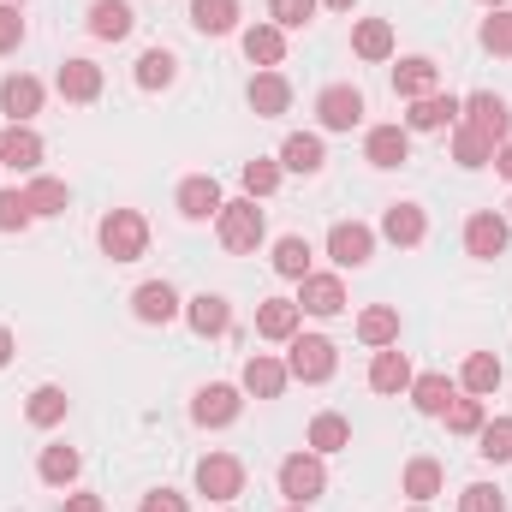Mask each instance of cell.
Wrapping results in <instances>:
<instances>
[{
  "label": "cell",
  "mask_w": 512,
  "mask_h": 512,
  "mask_svg": "<svg viewBox=\"0 0 512 512\" xmlns=\"http://www.w3.org/2000/svg\"><path fill=\"white\" fill-rule=\"evenodd\" d=\"M459 387L477 393V399H489V393L501 387V358H495V352H471L465 370H459Z\"/></svg>",
  "instance_id": "38"
},
{
  "label": "cell",
  "mask_w": 512,
  "mask_h": 512,
  "mask_svg": "<svg viewBox=\"0 0 512 512\" xmlns=\"http://www.w3.org/2000/svg\"><path fill=\"white\" fill-rule=\"evenodd\" d=\"M137 512H191V507H185V495H173V489H149Z\"/></svg>",
  "instance_id": "50"
},
{
  "label": "cell",
  "mask_w": 512,
  "mask_h": 512,
  "mask_svg": "<svg viewBox=\"0 0 512 512\" xmlns=\"http://www.w3.org/2000/svg\"><path fill=\"white\" fill-rule=\"evenodd\" d=\"M131 24H137V12L126 0H90V36L96 42H126Z\"/></svg>",
  "instance_id": "25"
},
{
  "label": "cell",
  "mask_w": 512,
  "mask_h": 512,
  "mask_svg": "<svg viewBox=\"0 0 512 512\" xmlns=\"http://www.w3.org/2000/svg\"><path fill=\"white\" fill-rule=\"evenodd\" d=\"M12 352H18V340H12V328H0V370L12 364Z\"/></svg>",
  "instance_id": "53"
},
{
  "label": "cell",
  "mask_w": 512,
  "mask_h": 512,
  "mask_svg": "<svg viewBox=\"0 0 512 512\" xmlns=\"http://www.w3.org/2000/svg\"><path fill=\"white\" fill-rule=\"evenodd\" d=\"M483 6H489V12H495V6H501V0H483Z\"/></svg>",
  "instance_id": "55"
},
{
  "label": "cell",
  "mask_w": 512,
  "mask_h": 512,
  "mask_svg": "<svg viewBox=\"0 0 512 512\" xmlns=\"http://www.w3.org/2000/svg\"><path fill=\"white\" fill-rule=\"evenodd\" d=\"M304 441H310V453H322V459H328V453H346V447H352V423H346L340 411H316Z\"/></svg>",
  "instance_id": "26"
},
{
  "label": "cell",
  "mask_w": 512,
  "mask_h": 512,
  "mask_svg": "<svg viewBox=\"0 0 512 512\" xmlns=\"http://www.w3.org/2000/svg\"><path fill=\"white\" fill-rule=\"evenodd\" d=\"M60 512H108V501H102V495H66Z\"/></svg>",
  "instance_id": "51"
},
{
  "label": "cell",
  "mask_w": 512,
  "mask_h": 512,
  "mask_svg": "<svg viewBox=\"0 0 512 512\" xmlns=\"http://www.w3.org/2000/svg\"><path fill=\"white\" fill-rule=\"evenodd\" d=\"M24 197H30V209H36V215H66V203H72L66 179H48V173H30Z\"/></svg>",
  "instance_id": "39"
},
{
  "label": "cell",
  "mask_w": 512,
  "mask_h": 512,
  "mask_svg": "<svg viewBox=\"0 0 512 512\" xmlns=\"http://www.w3.org/2000/svg\"><path fill=\"white\" fill-rule=\"evenodd\" d=\"M96 239H102V256H114V262H137V256L149 251V221H143L137 209H108L102 227H96Z\"/></svg>",
  "instance_id": "3"
},
{
  "label": "cell",
  "mask_w": 512,
  "mask_h": 512,
  "mask_svg": "<svg viewBox=\"0 0 512 512\" xmlns=\"http://www.w3.org/2000/svg\"><path fill=\"white\" fill-rule=\"evenodd\" d=\"M477 453H483L489 465H512V417H489V423L477 429Z\"/></svg>",
  "instance_id": "42"
},
{
  "label": "cell",
  "mask_w": 512,
  "mask_h": 512,
  "mask_svg": "<svg viewBox=\"0 0 512 512\" xmlns=\"http://www.w3.org/2000/svg\"><path fill=\"white\" fill-rule=\"evenodd\" d=\"M459 126H471V131H483L495 149L512 137V108H507V96H495V90H477V96H465V108H459Z\"/></svg>",
  "instance_id": "5"
},
{
  "label": "cell",
  "mask_w": 512,
  "mask_h": 512,
  "mask_svg": "<svg viewBox=\"0 0 512 512\" xmlns=\"http://www.w3.org/2000/svg\"><path fill=\"white\" fill-rule=\"evenodd\" d=\"M179 310H185V304H179V292H173L167 280H143V286L131 292V316L149 322V328H167Z\"/></svg>",
  "instance_id": "14"
},
{
  "label": "cell",
  "mask_w": 512,
  "mask_h": 512,
  "mask_svg": "<svg viewBox=\"0 0 512 512\" xmlns=\"http://www.w3.org/2000/svg\"><path fill=\"white\" fill-rule=\"evenodd\" d=\"M459 96H423V102H411V114H405V131H447V126H459Z\"/></svg>",
  "instance_id": "24"
},
{
  "label": "cell",
  "mask_w": 512,
  "mask_h": 512,
  "mask_svg": "<svg viewBox=\"0 0 512 512\" xmlns=\"http://www.w3.org/2000/svg\"><path fill=\"white\" fill-rule=\"evenodd\" d=\"M507 239H512V227H507V215H495V209L465 221V256H477V262H495L507 251Z\"/></svg>",
  "instance_id": "11"
},
{
  "label": "cell",
  "mask_w": 512,
  "mask_h": 512,
  "mask_svg": "<svg viewBox=\"0 0 512 512\" xmlns=\"http://www.w3.org/2000/svg\"><path fill=\"white\" fill-rule=\"evenodd\" d=\"M441 483H447V471H441L435 459H411V465H405V477H399V489H405L417 507H429V501L441 495Z\"/></svg>",
  "instance_id": "36"
},
{
  "label": "cell",
  "mask_w": 512,
  "mask_h": 512,
  "mask_svg": "<svg viewBox=\"0 0 512 512\" xmlns=\"http://www.w3.org/2000/svg\"><path fill=\"white\" fill-rule=\"evenodd\" d=\"M280 495H286V507H310V501H322L328 495V465H322V453H286L280 459Z\"/></svg>",
  "instance_id": "1"
},
{
  "label": "cell",
  "mask_w": 512,
  "mask_h": 512,
  "mask_svg": "<svg viewBox=\"0 0 512 512\" xmlns=\"http://www.w3.org/2000/svg\"><path fill=\"white\" fill-rule=\"evenodd\" d=\"M42 155H48V143H42L30 126H6L0 131V167H12V173H36Z\"/></svg>",
  "instance_id": "16"
},
{
  "label": "cell",
  "mask_w": 512,
  "mask_h": 512,
  "mask_svg": "<svg viewBox=\"0 0 512 512\" xmlns=\"http://www.w3.org/2000/svg\"><path fill=\"white\" fill-rule=\"evenodd\" d=\"M411 512H429V507H411Z\"/></svg>",
  "instance_id": "57"
},
{
  "label": "cell",
  "mask_w": 512,
  "mask_h": 512,
  "mask_svg": "<svg viewBox=\"0 0 512 512\" xmlns=\"http://www.w3.org/2000/svg\"><path fill=\"white\" fill-rule=\"evenodd\" d=\"M54 84H60V96H66V102L90 108V102L102 96V84H108V78H102V66H96V60H84V54H78V60H66V66H60V78H54Z\"/></svg>",
  "instance_id": "17"
},
{
  "label": "cell",
  "mask_w": 512,
  "mask_h": 512,
  "mask_svg": "<svg viewBox=\"0 0 512 512\" xmlns=\"http://www.w3.org/2000/svg\"><path fill=\"white\" fill-rule=\"evenodd\" d=\"M66 405H72V399H66V387H36V393H30V399H24V417H30V423H36V429H54V423H66Z\"/></svg>",
  "instance_id": "37"
},
{
  "label": "cell",
  "mask_w": 512,
  "mask_h": 512,
  "mask_svg": "<svg viewBox=\"0 0 512 512\" xmlns=\"http://www.w3.org/2000/svg\"><path fill=\"white\" fill-rule=\"evenodd\" d=\"M286 382H292V370L280 358H268V352H256L251 364H245V393H256V399H280Z\"/></svg>",
  "instance_id": "27"
},
{
  "label": "cell",
  "mask_w": 512,
  "mask_h": 512,
  "mask_svg": "<svg viewBox=\"0 0 512 512\" xmlns=\"http://www.w3.org/2000/svg\"><path fill=\"white\" fill-rule=\"evenodd\" d=\"M328 256H334L340 268H364V262L376 256V227H364V221H334Z\"/></svg>",
  "instance_id": "12"
},
{
  "label": "cell",
  "mask_w": 512,
  "mask_h": 512,
  "mask_svg": "<svg viewBox=\"0 0 512 512\" xmlns=\"http://www.w3.org/2000/svg\"><path fill=\"white\" fill-rule=\"evenodd\" d=\"M435 90H441V66H435L429 54H405V60L393 66V96L423 102V96H435Z\"/></svg>",
  "instance_id": "13"
},
{
  "label": "cell",
  "mask_w": 512,
  "mask_h": 512,
  "mask_svg": "<svg viewBox=\"0 0 512 512\" xmlns=\"http://www.w3.org/2000/svg\"><path fill=\"white\" fill-rule=\"evenodd\" d=\"M30 221H36L30 197H24V191H0V233H24Z\"/></svg>",
  "instance_id": "46"
},
{
  "label": "cell",
  "mask_w": 512,
  "mask_h": 512,
  "mask_svg": "<svg viewBox=\"0 0 512 512\" xmlns=\"http://www.w3.org/2000/svg\"><path fill=\"white\" fill-rule=\"evenodd\" d=\"M221 203H227V197H221V185H215L209 173H191V179L179 185V215H185V221H215Z\"/></svg>",
  "instance_id": "20"
},
{
  "label": "cell",
  "mask_w": 512,
  "mask_h": 512,
  "mask_svg": "<svg viewBox=\"0 0 512 512\" xmlns=\"http://www.w3.org/2000/svg\"><path fill=\"white\" fill-rule=\"evenodd\" d=\"M316 120H322V131H352L358 120H364V90L328 84V90L316 96Z\"/></svg>",
  "instance_id": "10"
},
{
  "label": "cell",
  "mask_w": 512,
  "mask_h": 512,
  "mask_svg": "<svg viewBox=\"0 0 512 512\" xmlns=\"http://www.w3.org/2000/svg\"><path fill=\"white\" fill-rule=\"evenodd\" d=\"M131 78H137V90H167V84L179 78V60H173V48H143Z\"/></svg>",
  "instance_id": "35"
},
{
  "label": "cell",
  "mask_w": 512,
  "mask_h": 512,
  "mask_svg": "<svg viewBox=\"0 0 512 512\" xmlns=\"http://www.w3.org/2000/svg\"><path fill=\"white\" fill-rule=\"evenodd\" d=\"M453 399H459V382H447L441 370H429V376H411V405H417L423 417H441Z\"/></svg>",
  "instance_id": "29"
},
{
  "label": "cell",
  "mask_w": 512,
  "mask_h": 512,
  "mask_svg": "<svg viewBox=\"0 0 512 512\" xmlns=\"http://www.w3.org/2000/svg\"><path fill=\"white\" fill-rule=\"evenodd\" d=\"M358 340H364L370 352L399 346V310H393V304H370V310L358 316Z\"/></svg>",
  "instance_id": "34"
},
{
  "label": "cell",
  "mask_w": 512,
  "mask_h": 512,
  "mask_svg": "<svg viewBox=\"0 0 512 512\" xmlns=\"http://www.w3.org/2000/svg\"><path fill=\"white\" fill-rule=\"evenodd\" d=\"M286 512H310V507H286Z\"/></svg>",
  "instance_id": "56"
},
{
  "label": "cell",
  "mask_w": 512,
  "mask_h": 512,
  "mask_svg": "<svg viewBox=\"0 0 512 512\" xmlns=\"http://www.w3.org/2000/svg\"><path fill=\"white\" fill-rule=\"evenodd\" d=\"M322 6H334V12H352V6H358V0H322Z\"/></svg>",
  "instance_id": "54"
},
{
  "label": "cell",
  "mask_w": 512,
  "mask_h": 512,
  "mask_svg": "<svg viewBox=\"0 0 512 512\" xmlns=\"http://www.w3.org/2000/svg\"><path fill=\"white\" fill-rule=\"evenodd\" d=\"M292 108V84H286V72H256L251 78V114L256 120H280Z\"/></svg>",
  "instance_id": "23"
},
{
  "label": "cell",
  "mask_w": 512,
  "mask_h": 512,
  "mask_svg": "<svg viewBox=\"0 0 512 512\" xmlns=\"http://www.w3.org/2000/svg\"><path fill=\"white\" fill-rule=\"evenodd\" d=\"M477 42H483L489 54H501V60H512V12H507V6H495V12L483 18V30H477Z\"/></svg>",
  "instance_id": "44"
},
{
  "label": "cell",
  "mask_w": 512,
  "mask_h": 512,
  "mask_svg": "<svg viewBox=\"0 0 512 512\" xmlns=\"http://www.w3.org/2000/svg\"><path fill=\"white\" fill-rule=\"evenodd\" d=\"M280 167L310 179V173H322V167H328V143H322L316 131H292V137L280 143Z\"/></svg>",
  "instance_id": "19"
},
{
  "label": "cell",
  "mask_w": 512,
  "mask_h": 512,
  "mask_svg": "<svg viewBox=\"0 0 512 512\" xmlns=\"http://www.w3.org/2000/svg\"><path fill=\"white\" fill-rule=\"evenodd\" d=\"M441 417H447V429H453V435H477V429L489 423V405H483L477 393H465V399H453Z\"/></svg>",
  "instance_id": "43"
},
{
  "label": "cell",
  "mask_w": 512,
  "mask_h": 512,
  "mask_svg": "<svg viewBox=\"0 0 512 512\" xmlns=\"http://www.w3.org/2000/svg\"><path fill=\"white\" fill-rule=\"evenodd\" d=\"M364 161H370V167H405V161H411V131L405 126H370Z\"/></svg>",
  "instance_id": "21"
},
{
  "label": "cell",
  "mask_w": 512,
  "mask_h": 512,
  "mask_svg": "<svg viewBox=\"0 0 512 512\" xmlns=\"http://www.w3.org/2000/svg\"><path fill=\"white\" fill-rule=\"evenodd\" d=\"M495 173H501V179H512V137L495 149Z\"/></svg>",
  "instance_id": "52"
},
{
  "label": "cell",
  "mask_w": 512,
  "mask_h": 512,
  "mask_svg": "<svg viewBox=\"0 0 512 512\" xmlns=\"http://www.w3.org/2000/svg\"><path fill=\"white\" fill-rule=\"evenodd\" d=\"M370 387L376 393H411V358L399 346H382L376 364H370Z\"/></svg>",
  "instance_id": "30"
},
{
  "label": "cell",
  "mask_w": 512,
  "mask_h": 512,
  "mask_svg": "<svg viewBox=\"0 0 512 512\" xmlns=\"http://www.w3.org/2000/svg\"><path fill=\"white\" fill-rule=\"evenodd\" d=\"M185 322H191V334H203V340H221V334L233 328V304H227L221 292H197V298L185 304Z\"/></svg>",
  "instance_id": "18"
},
{
  "label": "cell",
  "mask_w": 512,
  "mask_h": 512,
  "mask_svg": "<svg viewBox=\"0 0 512 512\" xmlns=\"http://www.w3.org/2000/svg\"><path fill=\"white\" fill-rule=\"evenodd\" d=\"M78 471H84L78 447H42V459H36V477H42L48 489H72V483H78Z\"/></svg>",
  "instance_id": "31"
},
{
  "label": "cell",
  "mask_w": 512,
  "mask_h": 512,
  "mask_svg": "<svg viewBox=\"0 0 512 512\" xmlns=\"http://www.w3.org/2000/svg\"><path fill=\"white\" fill-rule=\"evenodd\" d=\"M352 54L370 60V66L387 60V54H393V24H387V18H358V24H352Z\"/></svg>",
  "instance_id": "33"
},
{
  "label": "cell",
  "mask_w": 512,
  "mask_h": 512,
  "mask_svg": "<svg viewBox=\"0 0 512 512\" xmlns=\"http://www.w3.org/2000/svg\"><path fill=\"white\" fill-rule=\"evenodd\" d=\"M239 179H245V197H274L280 191V161H262L256 155V161L239 167Z\"/></svg>",
  "instance_id": "45"
},
{
  "label": "cell",
  "mask_w": 512,
  "mask_h": 512,
  "mask_svg": "<svg viewBox=\"0 0 512 512\" xmlns=\"http://www.w3.org/2000/svg\"><path fill=\"white\" fill-rule=\"evenodd\" d=\"M245 60L262 66V72H274V66L286 60V30H280V24H251V30H245Z\"/></svg>",
  "instance_id": "28"
},
{
  "label": "cell",
  "mask_w": 512,
  "mask_h": 512,
  "mask_svg": "<svg viewBox=\"0 0 512 512\" xmlns=\"http://www.w3.org/2000/svg\"><path fill=\"white\" fill-rule=\"evenodd\" d=\"M197 495H209V501H239V495H245V459H233V453H203V459H197Z\"/></svg>",
  "instance_id": "6"
},
{
  "label": "cell",
  "mask_w": 512,
  "mask_h": 512,
  "mask_svg": "<svg viewBox=\"0 0 512 512\" xmlns=\"http://www.w3.org/2000/svg\"><path fill=\"white\" fill-rule=\"evenodd\" d=\"M286 370H292V382L316 387L340 370V352H334L328 334H292V340H286Z\"/></svg>",
  "instance_id": "2"
},
{
  "label": "cell",
  "mask_w": 512,
  "mask_h": 512,
  "mask_svg": "<svg viewBox=\"0 0 512 512\" xmlns=\"http://www.w3.org/2000/svg\"><path fill=\"white\" fill-rule=\"evenodd\" d=\"M12 6H24V0H12Z\"/></svg>",
  "instance_id": "58"
},
{
  "label": "cell",
  "mask_w": 512,
  "mask_h": 512,
  "mask_svg": "<svg viewBox=\"0 0 512 512\" xmlns=\"http://www.w3.org/2000/svg\"><path fill=\"white\" fill-rule=\"evenodd\" d=\"M310 239H298V233H286V239H280V245H274V256H268V262H274V274H280V280H304V274H310Z\"/></svg>",
  "instance_id": "40"
},
{
  "label": "cell",
  "mask_w": 512,
  "mask_h": 512,
  "mask_svg": "<svg viewBox=\"0 0 512 512\" xmlns=\"http://www.w3.org/2000/svg\"><path fill=\"white\" fill-rule=\"evenodd\" d=\"M459 512H507V495H501L495 483H471V489L459 495Z\"/></svg>",
  "instance_id": "48"
},
{
  "label": "cell",
  "mask_w": 512,
  "mask_h": 512,
  "mask_svg": "<svg viewBox=\"0 0 512 512\" xmlns=\"http://www.w3.org/2000/svg\"><path fill=\"white\" fill-rule=\"evenodd\" d=\"M382 239H387V245H399V251H417V245L429 239V215H423L417 203H387Z\"/></svg>",
  "instance_id": "15"
},
{
  "label": "cell",
  "mask_w": 512,
  "mask_h": 512,
  "mask_svg": "<svg viewBox=\"0 0 512 512\" xmlns=\"http://www.w3.org/2000/svg\"><path fill=\"white\" fill-rule=\"evenodd\" d=\"M453 161H459L465 173H477V167L495 161V143H489L483 131H471V126H453Z\"/></svg>",
  "instance_id": "41"
},
{
  "label": "cell",
  "mask_w": 512,
  "mask_h": 512,
  "mask_svg": "<svg viewBox=\"0 0 512 512\" xmlns=\"http://www.w3.org/2000/svg\"><path fill=\"white\" fill-rule=\"evenodd\" d=\"M316 6H322V0H268V18H274L280 30H304V24L316 18Z\"/></svg>",
  "instance_id": "47"
},
{
  "label": "cell",
  "mask_w": 512,
  "mask_h": 512,
  "mask_svg": "<svg viewBox=\"0 0 512 512\" xmlns=\"http://www.w3.org/2000/svg\"><path fill=\"white\" fill-rule=\"evenodd\" d=\"M215 233H221V245H227V251H239V256L256 251V245H262V233H268V221H262L256 197H233V203H221Z\"/></svg>",
  "instance_id": "4"
},
{
  "label": "cell",
  "mask_w": 512,
  "mask_h": 512,
  "mask_svg": "<svg viewBox=\"0 0 512 512\" xmlns=\"http://www.w3.org/2000/svg\"><path fill=\"white\" fill-rule=\"evenodd\" d=\"M191 30H203V36H233V30H239V0H191Z\"/></svg>",
  "instance_id": "32"
},
{
  "label": "cell",
  "mask_w": 512,
  "mask_h": 512,
  "mask_svg": "<svg viewBox=\"0 0 512 512\" xmlns=\"http://www.w3.org/2000/svg\"><path fill=\"white\" fill-rule=\"evenodd\" d=\"M18 42H24V12L0 0V54H18Z\"/></svg>",
  "instance_id": "49"
},
{
  "label": "cell",
  "mask_w": 512,
  "mask_h": 512,
  "mask_svg": "<svg viewBox=\"0 0 512 512\" xmlns=\"http://www.w3.org/2000/svg\"><path fill=\"white\" fill-rule=\"evenodd\" d=\"M298 322H304V310H298L292 298H262V304H256V334H262V340H280V346H286V340L298 334Z\"/></svg>",
  "instance_id": "22"
},
{
  "label": "cell",
  "mask_w": 512,
  "mask_h": 512,
  "mask_svg": "<svg viewBox=\"0 0 512 512\" xmlns=\"http://www.w3.org/2000/svg\"><path fill=\"white\" fill-rule=\"evenodd\" d=\"M239 411H245V393L233 382H209L191 399V423H203V429H227V423H239Z\"/></svg>",
  "instance_id": "7"
},
{
  "label": "cell",
  "mask_w": 512,
  "mask_h": 512,
  "mask_svg": "<svg viewBox=\"0 0 512 512\" xmlns=\"http://www.w3.org/2000/svg\"><path fill=\"white\" fill-rule=\"evenodd\" d=\"M42 78H30V72H12V78H0V114H6V126H30L36 114H42Z\"/></svg>",
  "instance_id": "8"
},
{
  "label": "cell",
  "mask_w": 512,
  "mask_h": 512,
  "mask_svg": "<svg viewBox=\"0 0 512 512\" xmlns=\"http://www.w3.org/2000/svg\"><path fill=\"white\" fill-rule=\"evenodd\" d=\"M507 209H512V203H507Z\"/></svg>",
  "instance_id": "59"
},
{
  "label": "cell",
  "mask_w": 512,
  "mask_h": 512,
  "mask_svg": "<svg viewBox=\"0 0 512 512\" xmlns=\"http://www.w3.org/2000/svg\"><path fill=\"white\" fill-rule=\"evenodd\" d=\"M292 304H298L304 316H340V310H346V280L310 268V274L298 280V298H292Z\"/></svg>",
  "instance_id": "9"
}]
</instances>
